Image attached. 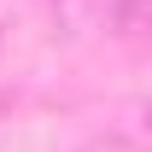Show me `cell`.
I'll return each mask as SVG.
<instances>
[{
	"label": "cell",
	"instance_id": "1",
	"mask_svg": "<svg viewBox=\"0 0 152 152\" xmlns=\"http://www.w3.org/2000/svg\"><path fill=\"white\" fill-rule=\"evenodd\" d=\"M140 6H146V0H117V23L134 29V23H140Z\"/></svg>",
	"mask_w": 152,
	"mask_h": 152
}]
</instances>
